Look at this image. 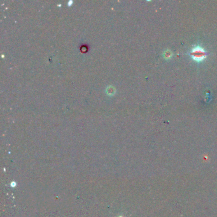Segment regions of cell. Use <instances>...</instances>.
<instances>
[{
	"label": "cell",
	"instance_id": "obj_3",
	"mask_svg": "<svg viewBox=\"0 0 217 217\" xmlns=\"http://www.w3.org/2000/svg\"><path fill=\"white\" fill-rule=\"evenodd\" d=\"M81 52H86L88 51V47L87 45H82L81 47Z\"/></svg>",
	"mask_w": 217,
	"mask_h": 217
},
{
	"label": "cell",
	"instance_id": "obj_4",
	"mask_svg": "<svg viewBox=\"0 0 217 217\" xmlns=\"http://www.w3.org/2000/svg\"><path fill=\"white\" fill-rule=\"evenodd\" d=\"M120 217H122V216H120Z\"/></svg>",
	"mask_w": 217,
	"mask_h": 217
},
{
	"label": "cell",
	"instance_id": "obj_2",
	"mask_svg": "<svg viewBox=\"0 0 217 217\" xmlns=\"http://www.w3.org/2000/svg\"><path fill=\"white\" fill-rule=\"evenodd\" d=\"M171 56H172V54L171 52H170V51L169 50H167V51H165V52H164V57L165 58V59H170L171 57Z\"/></svg>",
	"mask_w": 217,
	"mask_h": 217
},
{
	"label": "cell",
	"instance_id": "obj_1",
	"mask_svg": "<svg viewBox=\"0 0 217 217\" xmlns=\"http://www.w3.org/2000/svg\"><path fill=\"white\" fill-rule=\"evenodd\" d=\"M190 55L192 59L197 62H201L206 57L205 50L199 46L194 47L191 51Z\"/></svg>",
	"mask_w": 217,
	"mask_h": 217
}]
</instances>
